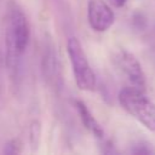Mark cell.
<instances>
[{"instance_id": "obj_3", "label": "cell", "mask_w": 155, "mask_h": 155, "mask_svg": "<svg viewBox=\"0 0 155 155\" xmlns=\"http://www.w3.org/2000/svg\"><path fill=\"white\" fill-rule=\"evenodd\" d=\"M67 53L71 64L76 86L82 91H94L97 86V78L87 59L84 47L76 36H70L68 39Z\"/></svg>"}, {"instance_id": "obj_4", "label": "cell", "mask_w": 155, "mask_h": 155, "mask_svg": "<svg viewBox=\"0 0 155 155\" xmlns=\"http://www.w3.org/2000/svg\"><path fill=\"white\" fill-rule=\"evenodd\" d=\"M113 62L117 70L126 78L130 86L145 91V74L134 54L125 48H119L113 54Z\"/></svg>"}, {"instance_id": "obj_2", "label": "cell", "mask_w": 155, "mask_h": 155, "mask_svg": "<svg viewBox=\"0 0 155 155\" xmlns=\"http://www.w3.org/2000/svg\"><path fill=\"white\" fill-rule=\"evenodd\" d=\"M117 99L127 114L151 132H155V103L145 94V91L127 86L119 92Z\"/></svg>"}, {"instance_id": "obj_5", "label": "cell", "mask_w": 155, "mask_h": 155, "mask_svg": "<svg viewBox=\"0 0 155 155\" xmlns=\"http://www.w3.org/2000/svg\"><path fill=\"white\" fill-rule=\"evenodd\" d=\"M114 11L104 0H88L87 22L92 30L97 33H104L114 24Z\"/></svg>"}, {"instance_id": "obj_9", "label": "cell", "mask_w": 155, "mask_h": 155, "mask_svg": "<svg viewBox=\"0 0 155 155\" xmlns=\"http://www.w3.org/2000/svg\"><path fill=\"white\" fill-rule=\"evenodd\" d=\"M22 151V143L16 139L12 138L10 140H7L4 144V149H2V154L5 155H12V154H18Z\"/></svg>"}, {"instance_id": "obj_7", "label": "cell", "mask_w": 155, "mask_h": 155, "mask_svg": "<svg viewBox=\"0 0 155 155\" xmlns=\"http://www.w3.org/2000/svg\"><path fill=\"white\" fill-rule=\"evenodd\" d=\"M74 107L80 116V120L82 122V125L99 140L104 139V130L101 126V124L96 120V117L93 116V114L91 113V110L88 109V107L80 99L74 101Z\"/></svg>"}, {"instance_id": "obj_6", "label": "cell", "mask_w": 155, "mask_h": 155, "mask_svg": "<svg viewBox=\"0 0 155 155\" xmlns=\"http://www.w3.org/2000/svg\"><path fill=\"white\" fill-rule=\"evenodd\" d=\"M41 73L44 80L50 84L54 85L58 81V57L56 51V45L51 36L46 34L44 36L42 42V52H41Z\"/></svg>"}, {"instance_id": "obj_11", "label": "cell", "mask_w": 155, "mask_h": 155, "mask_svg": "<svg viewBox=\"0 0 155 155\" xmlns=\"http://www.w3.org/2000/svg\"><path fill=\"white\" fill-rule=\"evenodd\" d=\"M1 48V47H0ZM0 63H1V50H0Z\"/></svg>"}, {"instance_id": "obj_1", "label": "cell", "mask_w": 155, "mask_h": 155, "mask_svg": "<svg viewBox=\"0 0 155 155\" xmlns=\"http://www.w3.org/2000/svg\"><path fill=\"white\" fill-rule=\"evenodd\" d=\"M29 24L24 11L16 1L8 2L5 17L6 65L11 73L18 74L29 44Z\"/></svg>"}, {"instance_id": "obj_10", "label": "cell", "mask_w": 155, "mask_h": 155, "mask_svg": "<svg viewBox=\"0 0 155 155\" xmlns=\"http://www.w3.org/2000/svg\"><path fill=\"white\" fill-rule=\"evenodd\" d=\"M111 1H113V4H114L116 7H122V6L126 4L127 0H111Z\"/></svg>"}, {"instance_id": "obj_8", "label": "cell", "mask_w": 155, "mask_h": 155, "mask_svg": "<svg viewBox=\"0 0 155 155\" xmlns=\"http://www.w3.org/2000/svg\"><path fill=\"white\" fill-rule=\"evenodd\" d=\"M40 134H41V125L38 120H33L29 126V144L33 151H36L40 144Z\"/></svg>"}]
</instances>
